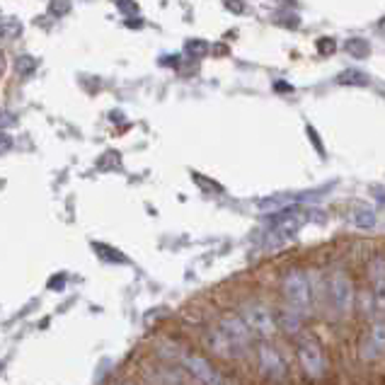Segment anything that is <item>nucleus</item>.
I'll return each mask as SVG.
<instances>
[{
  "mask_svg": "<svg viewBox=\"0 0 385 385\" xmlns=\"http://www.w3.org/2000/svg\"><path fill=\"white\" fill-rule=\"evenodd\" d=\"M284 298L286 305L291 310H296L298 315H308L313 310V289H310V279H308L305 272L301 269H291L284 277Z\"/></svg>",
  "mask_w": 385,
  "mask_h": 385,
  "instance_id": "obj_1",
  "label": "nucleus"
},
{
  "mask_svg": "<svg viewBox=\"0 0 385 385\" xmlns=\"http://www.w3.org/2000/svg\"><path fill=\"white\" fill-rule=\"evenodd\" d=\"M324 289H327L329 303H332V308L342 317H346L351 310H354V303H356L354 284H351V279L346 277L344 272H332V274H329Z\"/></svg>",
  "mask_w": 385,
  "mask_h": 385,
  "instance_id": "obj_2",
  "label": "nucleus"
},
{
  "mask_svg": "<svg viewBox=\"0 0 385 385\" xmlns=\"http://www.w3.org/2000/svg\"><path fill=\"white\" fill-rule=\"evenodd\" d=\"M216 329L223 334V339L230 344V349L235 351V356L245 354L250 349V342H252V332L247 329V324L243 322L240 315H225L221 317V322L216 324Z\"/></svg>",
  "mask_w": 385,
  "mask_h": 385,
  "instance_id": "obj_3",
  "label": "nucleus"
},
{
  "mask_svg": "<svg viewBox=\"0 0 385 385\" xmlns=\"http://www.w3.org/2000/svg\"><path fill=\"white\" fill-rule=\"evenodd\" d=\"M240 317H243V322L247 324V329L262 339L274 337V332H277V320H274L272 310L262 303H247Z\"/></svg>",
  "mask_w": 385,
  "mask_h": 385,
  "instance_id": "obj_4",
  "label": "nucleus"
},
{
  "mask_svg": "<svg viewBox=\"0 0 385 385\" xmlns=\"http://www.w3.org/2000/svg\"><path fill=\"white\" fill-rule=\"evenodd\" d=\"M298 361L303 366L308 378H322L324 376V354L322 346L315 337H301L298 342Z\"/></svg>",
  "mask_w": 385,
  "mask_h": 385,
  "instance_id": "obj_5",
  "label": "nucleus"
},
{
  "mask_svg": "<svg viewBox=\"0 0 385 385\" xmlns=\"http://www.w3.org/2000/svg\"><path fill=\"white\" fill-rule=\"evenodd\" d=\"M179 361H182L187 373H189L196 383H201V385H228V381H225L221 373H218L216 368H213L199 354H179Z\"/></svg>",
  "mask_w": 385,
  "mask_h": 385,
  "instance_id": "obj_6",
  "label": "nucleus"
},
{
  "mask_svg": "<svg viewBox=\"0 0 385 385\" xmlns=\"http://www.w3.org/2000/svg\"><path fill=\"white\" fill-rule=\"evenodd\" d=\"M361 359L364 361H376L385 354V322H373V327L366 332L361 339Z\"/></svg>",
  "mask_w": 385,
  "mask_h": 385,
  "instance_id": "obj_7",
  "label": "nucleus"
},
{
  "mask_svg": "<svg viewBox=\"0 0 385 385\" xmlns=\"http://www.w3.org/2000/svg\"><path fill=\"white\" fill-rule=\"evenodd\" d=\"M257 356H260V368H262L264 376L272 378V381H284L286 378V361L282 359V354H279L272 344H260Z\"/></svg>",
  "mask_w": 385,
  "mask_h": 385,
  "instance_id": "obj_8",
  "label": "nucleus"
},
{
  "mask_svg": "<svg viewBox=\"0 0 385 385\" xmlns=\"http://www.w3.org/2000/svg\"><path fill=\"white\" fill-rule=\"evenodd\" d=\"M301 225H303V218H301L298 213H296V216H284L282 221L269 230L267 245H282L286 240H291L301 230Z\"/></svg>",
  "mask_w": 385,
  "mask_h": 385,
  "instance_id": "obj_9",
  "label": "nucleus"
},
{
  "mask_svg": "<svg viewBox=\"0 0 385 385\" xmlns=\"http://www.w3.org/2000/svg\"><path fill=\"white\" fill-rule=\"evenodd\" d=\"M22 34V22L18 18H0V42L18 39Z\"/></svg>",
  "mask_w": 385,
  "mask_h": 385,
  "instance_id": "obj_10",
  "label": "nucleus"
},
{
  "mask_svg": "<svg viewBox=\"0 0 385 385\" xmlns=\"http://www.w3.org/2000/svg\"><path fill=\"white\" fill-rule=\"evenodd\" d=\"M346 53L354 58H368L371 56V44H368L366 39H361V37H351V39H346L344 44Z\"/></svg>",
  "mask_w": 385,
  "mask_h": 385,
  "instance_id": "obj_11",
  "label": "nucleus"
},
{
  "mask_svg": "<svg viewBox=\"0 0 385 385\" xmlns=\"http://www.w3.org/2000/svg\"><path fill=\"white\" fill-rule=\"evenodd\" d=\"M351 223L356 225V228H373L376 225V211H371V208H366V206H359V208H354V213H351Z\"/></svg>",
  "mask_w": 385,
  "mask_h": 385,
  "instance_id": "obj_12",
  "label": "nucleus"
},
{
  "mask_svg": "<svg viewBox=\"0 0 385 385\" xmlns=\"http://www.w3.org/2000/svg\"><path fill=\"white\" fill-rule=\"evenodd\" d=\"M301 322H303V315H298L296 310H291L289 305H286V310H282V327L286 329V332H298Z\"/></svg>",
  "mask_w": 385,
  "mask_h": 385,
  "instance_id": "obj_13",
  "label": "nucleus"
},
{
  "mask_svg": "<svg viewBox=\"0 0 385 385\" xmlns=\"http://www.w3.org/2000/svg\"><path fill=\"white\" fill-rule=\"evenodd\" d=\"M337 82H339V85H359V87H364V85H368V75L361 73V70H344V73L337 75Z\"/></svg>",
  "mask_w": 385,
  "mask_h": 385,
  "instance_id": "obj_14",
  "label": "nucleus"
},
{
  "mask_svg": "<svg viewBox=\"0 0 385 385\" xmlns=\"http://www.w3.org/2000/svg\"><path fill=\"white\" fill-rule=\"evenodd\" d=\"M15 70H18L20 78H30L37 70V61L32 56H27V53H22V56L15 58Z\"/></svg>",
  "mask_w": 385,
  "mask_h": 385,
  "instance_id": "obj_15",
  "label": "nucleus"
},
{
  "mask_svg": "<svg viewBox=\"0 0 385 385\" xmlns=\"http://www.w3.org/2000/svg\"><path fill=\"white\" fill-rule=\"evenodd\" d=\"M208 51H211V46H208L203 39H189L184 44V53L187 56H191V58H203Z\"/></svg>",
  "mask_w": 385,
  "mask_h": 385,
  "instance_id": "obj_16",
  "label": "nucleus"
},
{
  "mask_svg": "<svg viewBox=\"0 0 385 385\" xmlns=\"http://www.w3.org/2000/svg\"><path fill=\"white\" fill-rule=\"evenodd\" d=\"M368 277H371L373 284H376L378 279H385V257L383 255L373 257V260L368 262Z\"/></svg>",
  "mask_w": 385,
  "mask_h": 385,
  "instance_id": "obj_17",
  "label": "nucleus"
},
{
  "mask_svg": "<svg viewBox=\"0 0 385 385\" xmlns=\"http://www.w3.org/2000/svg\"><path fill=\"white\" fill-rule=\"evenodd\" d=\"M373 305H376V310L385 313V279H378L373 284Z\"/></svg>",
  "mask_w": 385,
  "mask_h": 385,
  "instance_id": "obj_18",
  "label": "nucleus"
},
{
  "mask_svg": "<svg viewBox=\"0 0 385 385\" xmlns=\"http://www.w3.org/2000/svg\"><path fill=\"white\" fill-rule=\"evenodd\" d=\"M49 13L53 18H63L65 13H70V0H49Z\"/></svg>",
  "mask_w": 385,
  "mask_h": 385,
  "instance_id": "obj_19",
  "label": "nucleus"
},
{
  "mask_svg": "<svg viewBox=\"0 0 385 385\" xmlns=\"http://www.w3.org/2000/svg\"><path fill=\"white\" fill-rule=\"evenodd\" d=\"M317 51H320V56H332L337 51V42L332 37H320L317 39Z\"/></svg>",
  "mask_w": 385,
  "mask_h": 385,
  "instance_id": "obj_20",
  "label": "nucleus"
},
{
  "mask_svg": "<svg viewBox=\"0 0 385 385\" xmlns=\"http://www.w3.org/2000/svg\"><path fill=\"white\" fill-rule=\"evenodd\" d=\"M359 298H361V310H364L366 315H368V313H371V308H376V305H373V291H361Z\"/></svg>",
  "mask_w": 385,
  "mask_h": 385,
  "instance_id": "obj_21",
  "label": "nucleus"
},
{
  "mask_svg": "<svg viewBox=\"0 0 385 385\" xmlns=\"http://www.w3.org/2000/svg\"><path fill=\"white\" fill-rule=\"evenodd\" d=\"M277 22H279V25H284V27H289V30H296V27L301 25L298 15H279Z\"/></svg>",
  "mask_w": 385,
  "mask_h": 385,
  "instance_id": "obj_22",
  "label": "nucleus"
},
{
  "mask_svg": "<svg viewBox=\"0 0 385 385\" xmlns=\"http://www.w3.org/2000/svg\"><path fill=\"white\" fill-rule=\"evenodd\" d=\"M223 5H225V10H230V13H235V15L245 13V3H243V0H223Z\"/></svg>",
  "mask_w": 385,
  "mask_h": 385,
  "instance_id": "obj_23",
  "label": "nucleus"
},
{
  "mask_svg": "<svg viewBox=\"0 0 385 385\" xmlns=\"http://www.w3.org/2000/svg\"><path fill=\"white\" fill-rule=\"evenodd\" d=\"M10 148H13V136L5 134V131H0V156H5Z\"/></svg>",
  "mask_w": 385,
  "mask_h": 385,
  "instance_id": "obj_24",
  "label": "nucleus"
},
{
  "mask_svg": "<svg viewBox=\"0 0 385 385\" xmlns=\"http://www.w3.org/2000/svg\"><path fill=\"white\" fill-rule=\"evenodd\" d=\"M117 5L122 13H136V10H139V5H136L134 0H117Z\"/></svg>",
  "mask_w": 385,
  "mask_h": 385,
  "instance_id": "obj_25",
  "label": "nucleus"
},
{
  "mask_svg": "<svg viewBox=\"0 0 385 385\" xmlns=\"http://www.w3.org/2000/svg\"><path fill=\"white\" fill-rule=\"evenodd\" d=\"M5 68H8V58H5V51H0V78L5 75Z\"/></svg>",
  "mask_w": 385,
  "mask_h": 385,
  "instance_id": "obj_26",
  "label": "nucleus"
},
{
  "mask_svg": "<svg viewBox=\"0 0 385 385\" xmlns=\"http://www.w3.org/2000/svg\"><path fill=\"white\" fill-rule=\"evenodd\" d=\"M213 53H218V56H223V53H228V46H223V44H218V46H213Z\"/></svg>",
  "mask_w": 385,
  "mask_h": 385,
  "instance_id": "obj_27",
  "label": "nucleus"
},
{
  "mask_svg": "<svg viewBox=\"0 0 385 385\" xmlns=\"http://www.w3.org/2000/svg\"><path fill=\"white\" fill-rule=\"evenodd\" d=\"M126 27H141V20H134V22H126Z\"/></svg>",
  "mask_w": 385,
  "mask_h": 385,
  "instance_id": "obj_28",
  "label": "nucleus"
},
{
  "mask_svg": "<svg viewBox=\"0 0 385 385\" xmlns=\"http://www.w3.org/2000/svg\"><path fill=\"white\" fill-rule=\"evenodd\" d=\"M378 30H381V32H385V18H383L381 22H378Z\"/></svg>",
  "mask_w": 385,
  "mask_h": 385,
  "instance_id": "obj_29",
  "label": "nucleus"
}]
</instances>
